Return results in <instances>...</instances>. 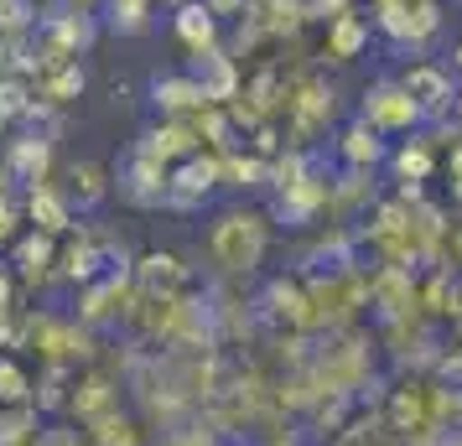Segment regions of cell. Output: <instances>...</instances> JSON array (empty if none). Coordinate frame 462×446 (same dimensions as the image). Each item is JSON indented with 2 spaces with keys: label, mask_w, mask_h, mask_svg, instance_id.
<instances>
[{
  "label": "cell",
  "mask_w": 462,
  "mask_h": 446,
  "mask_svg": "<svg viewBox=\"0 0 462 446\" xmlns=\"http://www.w3.org/2000/svg\"><path fill=\"white\" fill-rule=\"evenodd\" d=\"M213 259L224 265V270H254L260 255H265V218L260 213H224L218 223H213V239H208Z\"/></svg>",
  "instance_id": "obj_1"
},
{
  "label": "cell",
  "mask_w": 462,
  "mask_h": 446,
  "mask_svg": "<svg viewBox=\"0 0 462 446\" xmlns=\"http://www.w3.org/2000/svg\"><path fill=\"white\" fill-rule=\"evenodd\" d=\"M416 114H420V105L405 94V84L400 88H379L374 99L364 105V120L374 130H411L416 125Z\"/></svg>",
  "instance_id": "obj_2"
},
{
  "label": "cell",
  "mask_w": 462,
  "mask_h": 446,
  "mask_svg": "<svg viewBox=\"0 0 462 446\" xmlns=\"http://www.w3.org/2000/svg\"><path fill=\"white\" fill-rule=\"evenodd\" d=\"M218 182V161H188V167L177 171V182L167 187V197L177 208H192V203H203Z\"/></svg>",
  "instance_id": "obj_3"
},
{
  "label": "cell",
  "mask_w": 462,
  "mask_h": 446,
  "mask_svg": "<svg viewBox=\"0 0 462 446\" xmlns=\"http://www.w3.org/2000/svg\"><path fill=\"white\" fill-rule=\"evenodd\" d=\"M182 280H188V270L177 265V255H151V259H141V286H146V296H171Z\"/></svg>",
  "instance_id": "obj_4"
},
{
  "label": "cell",
  "mask_w": 462,
  "mask_h": 446,
  "mask_svg": "<svg viewBox=\"0 0 462 446\" xmlns=\"http://www.w3.org/2000/svg\"><path fill=\"white\" fill-rule=\"evenodd\" d=\"M177 37H182L192 52L213 47V11L208 5H182V16H177Z\"/></svg>",
  "instance_id": "obj_5"
},
{
  "label": "cell",
  "mask_w": 462,
  "mask_h": 446,
  "mask_svg": "<svg viewBox=\"0 0 462 446\" xmlns=\"http://www.w3.org/2000/svg\"><path fill=\"white\" fill-rule=\"evenodd\" d=\"M405 94H411L416 105H426V109H441V99H447V78H441L437 68H411V73H405Z\"/></svg>",
  "instance_id": "obj_6"
},
{
  "label": "cell",
  "mask_w": 462,
  "mask_h": 446,
  "mask_svg": "<svg viewBox=\"0 0 462 446\" xmlns=\"http://www.w3.org/2000/svg\"><path fill=\"white\" fill-rule=\"evenodd\" d=\"M343 156L354 161V167H374L379 156H384V146H379V130L364 120V125H354L348 135H343Z\"/></svg>",
  "instance_id": "obj_7"
},
{
  "label": "cell",
  "mask_w": 462,
  "mask_h": 446,
  "mask_svg": "<svg viewBox=\"0 0 462 446\" xmlns=\"http://www.w3.org/2000/svg\"><path fill=\"white\" fill-rule=\"evenodd\" d=\"M156 105L162 109H198L208 105V94L198 78H167V84H156Z\"/></svg>",
  "instance_id": "obj_8"
},
{
  "label": "cell",
  "mask_w": 462,
  "mask_h": 446,
  "mask_svg": "<svg viewBox=\"0 0 462 446\" xmlns=\"http://www.w3.org/2000/svg\"><path fill=\"white\" fill-rule=\"evenodd\" d=\"M32 218H37V229H42V234H63V229H68L63 197H58V192H47V187H32Z\"/></svg>",
  "instance_id": "obj_9"
},
{
  "label": "cell",
  "mask_w": 462,
  "mask_h": 446,
  "mask_svg": "<svg viewBox=\"0 0 462 446\" xmlns=\"http://www.w3.org/2000/svg\"><path fill=\"white\" fill-rule=\"evenodd\" d=\"M26 395H32V379H26L22 363L0 359V405H26Z\"/></svg>",
  "instance_id": "obj_10"
},
{
  "label": "cell",
  "mask_w": 462,
  "mask_h": 446,
  "mask_svg": "<svg viewBox=\"0 0 462 446\" xmlns=\"http://www.w3.org/2000/svg\"><path fill=\"white\" fill-rule=\"evenodd\" d=\"M73 192H79V203H99L105 197V171L84 161V167H73Z\"/></svg>",
  "instance_id": "obj_11"
},
{
  "label": "cell",
  "mask_w": 462,
  "mask_h": 446,
  "mask_svg": "<svg viewBox=\"0 0 462 446\" xmlns=\"http://www.w3.org/2000/svg\"><path fill=\"white\" fill-rule=\"evenodd\" d=\"M358 42H364V26H358V16H337V22H333V52H337V58H354Z\"/></svg>",
  "instance_id": "obj_12"
},
{
  "label": "cell",
  "mask_w": 462,
  "mask_h": 446,
  "mask_svg": "<svg viewBox=\"0 0 462 446\" xmlns=\"http://www.w3.org/2000/svg\"><path fill=\"white\" fill-rule=\"evenodd\" d=\"M400 171H405V177H426V171H431V156H426V150H400Z\"/></svg>",
  "instance_id": "obj_13"
},
{
  "label": "cell",
  "mask_w": 462,
  "mask_h": 446,
  "mask_svg": "<svg viewBox=\"0 0 462 446\" xmlns=\"http://www.w3.org/2000/svg\"><path fill=\"white\" fill-rule=\"evenodd\" d=\"M11 234V208H5V203H0V239Z\"/></svg>",
  "instance_id": "obj_14"
},
{
  "label": "cell",
  "mask_w": 462,
  "mask_h": 446,
  "mask_svg": "<svg viewBox=\"0 0 462 446\" xmlns=\"http://www.w3.org/2000/svg\"><path fill=\"white\" fill-rule=\"evenodd\" d=\"M5 182H11V167H0V197H5Z\"/></svg>",
  "instance_id": "obj_15"
},
{
  "label": "cell",
  "mask_w": 462,
  "mask_h": 446,
  "mask_svg": "<svg viewBox=\"0 0 462 446\" xmlns=\"http://www.w3.org/2000/svg\"><path fill=\"white\" fill-rule=\"evenodd\" d=\"M457 68H462V42H457Z\"/></svg>",
  "instance_id": "obj_16"
}]
</instances>
